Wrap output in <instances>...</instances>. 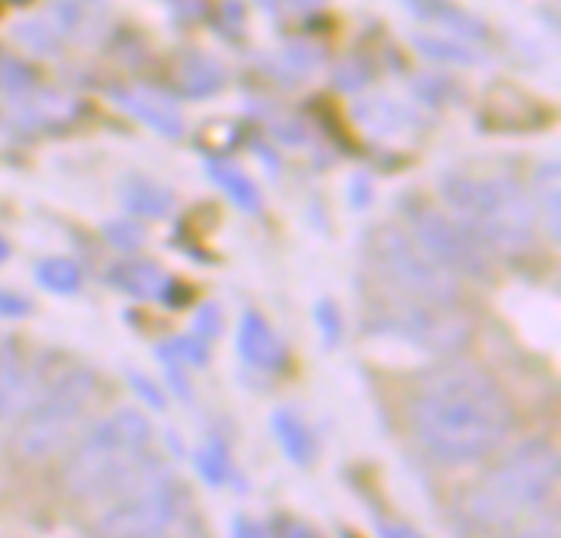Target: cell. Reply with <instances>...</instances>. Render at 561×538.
Returning <instances> with one entry per match:
<instances>
[{
    "instance_id": "cell-17",
    "label": "cell",
    "mask_w": 561,
    "mask_h": 538,
    "mask_svg": "<svg viewBox=\"0 0 561 538\" xmlns=\"http://www.w3.org/2000/svg\"><path fill=\"white\" fill-rule=\"evenodd\" d=\"M178 85H181V92L191 95V99H207V95L220 92V85H224V69H220V62H214V59L204 56V53H187V56H181V62H178Z\"/></svg>"
},
{
    "instance_id": "cell-11",
    "label": "cell",
    "mask_w": 561,
    "mask_h": 538,
    "mask_svg": "<svg viewBox=\"0 0 561 538\" xmlns=\"http://www.w3.org/2000/svg\"><path fill=\"white\" fill-rule=\"evenodd\" d=\"M112 99L128 112L135 115L138 122H145L148 128L168 135V138H181L184 135V118H181V108L158 89H148V85H131V89H115Z\"/></svg>"
},
{
    "instance_id": "cell-13",
    "label": "cell",
    "mask_w": 561,
    "mask_h": 538,
    "mask_svg": "<svg viewBox=\"0 0 561 538\" xmlns=\"http://www.w3.org/2000/svg\"><path fill=\"white\" fill-rule=\"evenodd\" d=\"M16 99L20 102L13 105V122L23 128H59L79 115V102H72L69 95H56V92L33 95L30 89L26 95H16Z\"/></svg>"
},
{
    "instance_id": "cell-24",
    "label": "cell",
    "mask_w": 561,
    "mask_h": 538,
    "mask_svg": "<svg viewBox=\"0 0 561 538\" xmlns=\"http://www.w3.org/2000/svg\"><path fill=\"white\" fill-rule=\"evenodd\" d=\"M33 276H36V283H39L43 289L59 293V296H72V293L79 289V283H82L79 266L69 263V260H43V263L36 266Z\"/></svg>"
},
{
    "instance_id": "cell-9",
    "label": "cell",
    "mask_w": 561,
    "mask_h": 538,
    "mask_svg": "<svg viewBox=\"0 0 561 538\" xmlns=\"http://www.w3.org/2000/svg\"><path fill=\"white\" fill-rule=\"evenodd\" d=\"M408 220H411V237L447 270H454L457 276H486L490 250L460 220L421 204L408 207Z\"/></svg>"
},
{
    "instance_id": "cell-5",
    "label": "cell",
    "mask_w": 561,
    "mask_h": 538,
    "mask_svg": "<svg viewBox=\"0 0 561 538\" xmlns=\"http://www.w3.org/2000/svg\"><path fill=\"white\" fill-rule=\"evenodd\" d=\"M89 510L99 538H164L187 513V490L174 467L151 454L128 483Z\"/></svg>"
},
{
    "instance_id": "cell-32",
    "label": "cell",
    "mask_w": 561,
    "mask_h": 538,
    "mask_svg": "<svg viewBox=\"0 0 561 538\" xmlns=\"http://www.w3.org/2000/svg\"><path fill=\"white\" fill-rule=\"evenodd\" d=\"M30 312V302L23 299V296H16V293H3L0 289V316H7V319H20V316H26Z\"/></svg>"
},
{
    "instance_id": "cell-14",
    "label": "cell",
    "mask_w": 561,
    "mask_h": 538,
    "mask_svg": "<svg viewBox=\"0 0 561 538\" xmlns=\"http://www.w3.org/2000/svg\"><path fill=\"white\" fill-rule=\"evenodd\" d=\"M404 3H408V10L414 16H421L424 23H434V26L447 30L450 36H460L467 43L486 36V26L473 13H467L463 7H457L454 0H404Z\"/></svg>"
},
{
    "instance_id": "cell-36",
    "label": "cell",
    "mask_w": 561,
    "mask_h": 538,
    "mask_svg": "<svg viewBox=\"0 0 561 538\" xmlns=\"http://www.w3.org/2000/svg\"><path fill=\"white\" fill-rule=\"evenodd\" d=\"M342 538H358V536H348V533H345V536H342Z\"/></svg>"
},
{
    "instance_id": "cell-31",
    "label": "cell",
    "mask_w": 561,
    "mask_h": 538,
    "mask_svg": "<svg viewBox=\"0 0 561 538\" xmlns=\"http://www.w3.org/2000/svg\"><path fill=\"white\" fill-rule=\"evenodd\" d=\"M230 538H270V529L250 516H237L233 519V529H230Z\"/></svg>"
},
{
    "instance_id": "cell-18",
    "label": "cell",
    "mask_w": 561,
    "mask_h": 538,
    "mask_svg": "<svg viewBox=\"0 0 561 538\" xmlns=\"http://www.w3.org/2000/svg\"><path fill=\"white\" fill-rule=\"evenodd\" d=\"M53 23H56V33L85 39L102 23V3L99 0H53Z\"/></svg>"
},
{
    "instance_id": "cell-1",
    "label": "cell",
    "mask_w": 561,
    "mask_h": 538,
    "mask_svg": "<svg viewBox=\"0 0 561 538\" xmlns=\"http://www.w3.org/2000/svg\"><path fill=\"white\" fill-rule=\"evenodd\" d=\"M408 424L431 460L470 467L506 444L513 408L490 371L470 362H447L417 385Z\"/></svg>"
},
{
    "instance_id": "cell-10",
    "label": "cell",
    "mask_w": 561,
    "mask_h": 538,
    "mask_svg": "<svg viewBox=\"0 0 561 538\" xmlns=\"http://www.w3.org/2000/svg\"><path fill=\"white\" fill-rule=\"evenodd\" d=\"M43 378L23 358L16 342H0V421L20 417L30 398L39 391Z\"/></svg>"
},
{
    "instance_id": "cell-26",
    "label": "cell",
    "mask_w": 561,
    "mask_h": 538,
    "mask_svg": "<svg viewBox=\"0 0 561 538\" xmlns=\"http://www.w3.org/2000/svg\"><path fill=\"white\" fill-rule=\"evenodd\" d=\"M496 538H561L559 516L542 510V513H536V516H529V519L496 533Z\"/></svg>"
},
{
    "instance_id": "cell-23",
    "label": "cell",
    "mask_w": 561,
    "mask_h": 538,
    "mask_svg": "<svg viewBox=\"0 0 561 538\" xmlns=\"http://www.w3.org/2000/svg\"><path fill=\"white\" fill-rule=\"evenodd\" d=\"M171 204H174L171 191H164V187L154 184V181H131L128 191H125V207H128L131 214H138V217L158 220V217H164V214L171 210Z\"/></svg>"
},
{
    "instance_id": "cell-33",
    "label": "cell",
    "mask_w": 561,
    "mask_h": 538,
    "mask_svg": "<svg viewBox=\"0 0 561 538\" xmlns=\"http://www.w3.org/2000/svg\"><path fill=\"white\" fill-rule=\"evenodd\" d=\"M378 533H381V538H424L417 529H411L408 523H394V519H381Z\"/></svg>"
},
{
    "instance_id": "cell-35",
    "label": "cell",
    "mask_w": 561,
    "mask_h": 538,
    "mask_svg": "<svg viewBox=\"0 0 561 538\" xmlns=\"http://www.w3.org/2000/svg\"><path fill=\"white\" fill-rule=\"evenodd\" d=\"M7 253H10V250H7V243H3V240H0V263H3V260H7Z\"/></svg>"
},
{
    "instance_id": "cell-20",
    "label": "cell",
    "mask_w": 561,
    "mask_h": 538,
    "mask_svg": "<svg viewBox=\"0 0 561 538\" xmlns=\"http://www.w3.org/2000/svg\"><path fill=\"white\" fill-rule=\"evenodd\" d=\"M210 178L224 187V194L247 214H256L260 210V191L253 187V181L230 161H210Z\"/></svg>"
},
{
    "instance_id": "cell-15",
    "label": "cell",
    "mask_w": 561,
    "mask_h": 538,
    "mask_svg": "<svg viewBox=\"0 0 561 538\" xmlns=\"http://www.w3.org/2000/svg\"><path fill=\"white\" fill-rule=\"evenodd\" d=\"M270 427H273V437L279 440L283 454H286L296 467H309V463L316 460V454H319L316 434L309 431V424H306L296 411L279 408V411L273 414Z\"/></svg>"
},
{
    "instance_id": "cell-28",
    "label": "cell",
    "mask_w": 561,
    "mask_h": 538,
    "mask_svg": "<svg viewBox=\"0 0 561 538\" xmlns=\"http://www.w3.org/2000/svg\"><path fill=\"white\" fill-rule=\"evenodd\" d=\"M105 237H108V243H112V247H118V250H135V247L145 240L141 227H135V224H125V220H118V224H108V227H105Z\"/></svg>"
},
{
    "instance_id": "cell-8",
    "label": "cell",
    "mask_w": 561,
    "mask_h": 538,
    "mask_svg": "<svg viewBox=\"0 0 561 538\" xmlns=\"http://www.w3.org/2000/svg\"><path fill=\"white\" fill-rule=\"evenodd\" d=\"M381 332H391L431 355H454L473 339V319L457 302L398 299L381 319Z\"/></svg>"
},
{
    "instance_id": "cell-6",
    "label": "cell",
    "mask_w": 561,
    "mask_h": 538,
    "mask_svg": "<svg viewBox=\"0 0 561 538\" xmlns=\"http://www.w3.org/2000/svg\"><path fill=\"white\" fill-rule=\"evenodd\" d=\"M95 394L99 378L89 368H69L43 381L16 417V454L23 460H49L62 454L92 414Z\"/></svg>"
},
{
    "instance_id": "cell-12",
    "label": "cell",
    "mask_w": 561,
    "mask_h": 538,
    "mask_svg": "<svg viewBox=\"0 0 561 538\" xmlns=\"http://www.w3.org/2000/svg\"><path fill=\"white\" fill-rule=\"evenodd\" d=\"M237 352L256 371H279L286 365V345L260 312H243L237 329Z\"/></svg>"
},
{
    "instance_id": "cell-21",
    "label": "cell",
    "mask_w": 561,
    "mask_h": 538,
    "mask_svg": "<svg viewBox=\"0 0 561 538\" xmlns=\"http://www.w3.org/2000/svg\"><path fill=\"white\" fill-rule=\"evenodd\" d=\"M561 171L556 161H546L539 171H536V207L542 210V220H546V230L552 240H559V217H561Z\"/></svg>"
},
{
    "instance_id": "cell-3",
    "label": "cell",
    "mask_w": 561,
    "mask_h": 538,
    "mask_svg": "<svg viewBox=\"0 0 561 538\" xmlns=\"http://www.w3.org/2000/svg\"><path fill=\"white\" fill-rule=\"evenodd\" d=\"M154 427L135 408H118L102 417L66 457L62 490L82 503L95 506L122 483H128L154 454Z\"/></svg>"
},
{
    "instance_id": "cell-25",
    "label": "cell",
    "mask_w": 561,
    "mask_h": 538,
    "mask_svg": "<svg viewBox=\"0 0 561 538\" xmlns=\"http://www.w3.org/2000/svg\"><path fill=\"white\" fill-rule=\"evenodd\" d=\"M33 85H36V72L23 59L0 49V89L16 99V95H26Z\"/></svg>"
},
{
    "instance_id": "cell-29",
    "label": "cell",
    "mask_w": 561,
    "mask_h": 538,
    "mask_svg": "<svg viewBox=\"0 0 561 538\" xmlns=\"http://www.w3.org/2000/svg\"><path fill=\"white\" fill-rule=\"evenodd\" d=\"M316 316H319V332H322L325 345H335V342H339V335H342V319H339L335 302H329V299H325V302H319Z\"/></svg>"
},
{
    "instance_id": "cell-7",
    "label": "cell",
    "mask_w": 561,
    "mask_h": 538,
    "mask_svg": "<svg viewBox=\"0 0 561 538\" xmlns=\"http://www.w3.org/2000/svg\"><path fill=\"white\" fill-rule=\"evenodd\" d=\"M371 263L378 276L401 296V299H424V302H457L460 299V276L434 260L411 230L381 227L375 230Z\"/></svg>"
},
{
    "instance_id": "cell-2",
    "label": "cell",
    "mask_w": 561,
    "mask_h": 538,
    "mask_svg": "<svg viewBox=\"0 0 561 538\" xmlns=\"http://www.w3.org/2000/svg\"><path fill=\"white\" fill-rule=\"evenodd\" d=\"M561 460L549 440H526L490 467L460 503V516L477 533H503L556 500Z\"/></svg>"
},
{
    "instance_id": "cell-22",
    "label": "cell",
    "mask_w": 561,
    "mask_h": 538,
    "mask_svg": "<svg viewBox=\"0 0 561 538\" xmlns=\"http://www.w3.org/2000/svg\"><path fill=\"white\" fill-rule=\"evenodd\" d=\"M197 473L207 487H230L237 483V467L230 460V450L224 447V440H207L197 447L194 454Z\"/></svg>"
},
{
    "instance_id": "cell-30",
    "label": "cell",
    "mask_w": 561,
    "mask_h": 538,
    "mask_svg": "<svg viewBox=\"0 0 561 538\" xmlns=\"http://www.w3.org/2000/svg\"><path fill=\"white\" fill-rule=\"evenodd\" d=\"M263 10L276 13V16H306L312 13L322 0H260Z\"/></svg>"
},
{
    "instance_id": "cell-4",
    "label": "cell",
    "mask_w": 561,
    "mask_h": 538,
    "mask_svg": "<svg viewBox=\"0 0 561 538\" xmlns=\"http://www.w3.org/2000/svg\"><path fill=\"white\" fill-rule=\"evenodd\" d=\"M450 217L460 220L486 250L519 256L536 240V207L510 178L447 174L440 181Z\"/></svg>"
},
{
    "instance_id": "cell-16",
    "label": "cell",
    "mask_w": 561,
    "mask_h": 538,
    "mask_svg": "<svg viewBox=\"0 0 561 538\" xmlns=\"http://www.w3.org/2000/svg\"><path fill=\"white\" fill-rule=\"evenodd\" d=\"M108 283L135 299H161V302H168V289L174 286L154 263H118L108 273Z\"/></svg>"
},
{
    "instance_id": "cell-34",
    "label": "cell",
    "mask_w": 561,
    "mask_h": 538,
    "mask_svg": "<svg viewBox=\"0 0 561 538\" xmlns=\"http://www.w3.org/2000/svg\"><path fill=\"white\" fill-rule=\"evenodd\" d=\"M131 385L138 388V394H145V401H148L151 408H161V404H164V398L158 394V388H154L148 378H138V375H131Z\"/></svg>"
},
{
    "instance_id": "cell-19",
    "label": "cell",
    "mask_w": 561,
    "mask_h": 538,
    "mask_svg": "<svg viewBox=\"0 0 561 538\" xmlns=\"http://www.w3.org/2000/svg\"><path fill=\"white\" fill-rule=\"evenodd\" d=\"M414 46L427 56V59H440V62H457V66H477L483 62L480 49L460 36H450V33H421L414 36Z\"/></svg>"
},
{
    "instance_id": "cell-27",
    "label": "cell",
    "mask_w": 561,
    "mask_h": 538,
    "mask_svg": "<svg viewBox=\"0 0 561 538\" xmlns=\"http://www.w3.org/2000/svg\"><path fill=\"white\" fill-rule=\"evenodd\" d=\"M270 538H325L316 526H309L306 519L296 516H276L270 523Z\"/></svg>"
}]
</instances>
